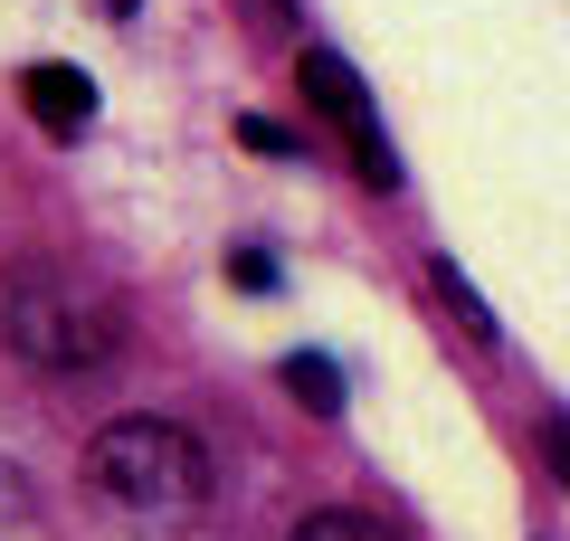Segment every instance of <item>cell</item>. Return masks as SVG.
<instances>
[{"label": "cell", "instance_id": "1", "mask_svg": "<svg viewBox=\"0 0 570 541\" xmlns=\"http://www.w3.org/2000/svg\"><path fill=\"white\" fill-rule=\"evenodd\" d=\"M0 342L29 371H96L124 342V304L96 266L77 257H20L0 276Z\"/></svg>", "mask_w": 570, "mask_h": 541}, {"label": "cell", "instance_id": "2", "mask_svg": "<svg viewBox=\"0 0 570 541\" xmlns=\"http://www.w3.org/2000/svg\"><path fill=\"white\" fill-rule=\"evenodd\" d=\"M86 484H96L105 513L171 532V522L209 513L219 465H209V446L190 437L181 419H115V427H96V446H86Z\"/></svg>", "mask_w": 570, "mask_h": 541}, {"label": "cell", "instance_id": "3", "mask_svg": "<svg viewBox=\"0 0 570 541\" xmlns=\"http://www.w3.org/2000/svg\"><path fill=\"white\" fill-rule=\"evenodd\" d=\"M305 105L343 134V153H352V171L371 180V190H400V153H390V134H381V115H371V96H362V77H352V58H333V48H305Z\"/></svg>", "mask_w": 570, "mask_h": 541}, {"label": "cell", "instance_id": "4", "mask_svg": "<svg viewBox=\"0 0 570 541\" xmlns=\"http://www.w3.org/2000/svg\"><path fill=\"white\" fill-rule=\"evenodd\" d=\"M20 105H29V124H39L48 142H86V134H96V77L67 67V58L20 67Z\"/></svg>", "mask_w": 570, "mask_h": 541}, {"label": "cell", "instance_id": "5", "mask_svg": "<svg viewBox=\"0 0 570 541\" xmlns=\"http://www.w3.org/2000/svg\"><path fill=\"white\" fill-rule=\"evenodd\" d=\"M428 295L448 304V323H456V333L475 342V352H494V342H504V323L485 314V295H475L466 276H456V257H428Z\"/></svg>", "mask_w": 570, "mask_h": 541}, {"label": "cell", "instance_id": "6", "mask_svg": "<svg viewBox=\"0 0 570 541\" xmlns=\"http://www.w3.org/2000/svg\"><path fill=\"white\" fill-rule=\"evenodd\" d=\"M276 381L295 390V400H305L314 419H333V409H343V371H333L324 352H285V361H276Z\"/></svg>", "mask_w": 570, "mask_h": 541}, {"label": "cell", "instance_id": "7", "mask_svg": "<svg viewBox=\"0 0 570 541\" xmlns=\"http://www.w3.org/2000/svg\"><path fill=\"white\" fill-rule=\"evenodd\" d=\"M285 541H400V532H390V522H371V513H343V503H333V513H305Z\"/></svg>", "mask_w": 570, "mask_h": 541}, {"label": "cell", "instance_id": "8", "mask_svg": "<svg viewBox=\"0 0 570 541\" xmlns=\"http://www.w3.org/2000/svg\"><path fill=\"white\" fill-rule=\"evenodd\" d=\"M228 285H238V295H276V257H266V247H238V257H228Z\"/></svg>", "mask_w": 570, "mask_h": 541}, {"label": "cell", "instance_id": "9", "mask_svg": "<svg viewBox=\"0 0 570 541\" xmlns=\"http://www.w3.org/2000/svg\"><path fill=\"white\" fill-rule=\"evenodd\" d=\"M542 465L561 475V494H570V419H542Z\"/></svg>", "mask_w": 570, "mask_h": 541}, {"label": "cell", "instance_id": "10", "mask_svg": "<svg viewBox=\"0 0 570 541\" xmlns=\"http://www.w3.org/2000/svg\"><path fill=\"white\" fill-rule=\"evenodd\" d=\"M238 142H247V153H295V134H285V124H266V115H247Z\"/></svg>", "mask_w": 570, "mask_h": 541}, {"label": "cell", "instance_id": "11", "mask_svg": "<svg viewBox=\"0 0 570 541\" xmlns=\"http://www.w3.org/2000/svg\"><path fill=\"white\" fill-rule=\"evenodd\" d=\"M247 20L257 29H295V0H247Z\"/></svg>", "mask_w": 570, "mask_h": 541}, {"label": "cell", "instance_id": "12", "mask_svg": "<svg viewBox=\"0 0 570 541\" xmlns=\"http://www.w3.org/2000/svg\"><path fill=\"white\" fill-rule=\"evenodd\" d=\"M115 10H134V0H115Z\"/></svg>", "mask_w": 570, "mask_h": 541}]
</instances>
